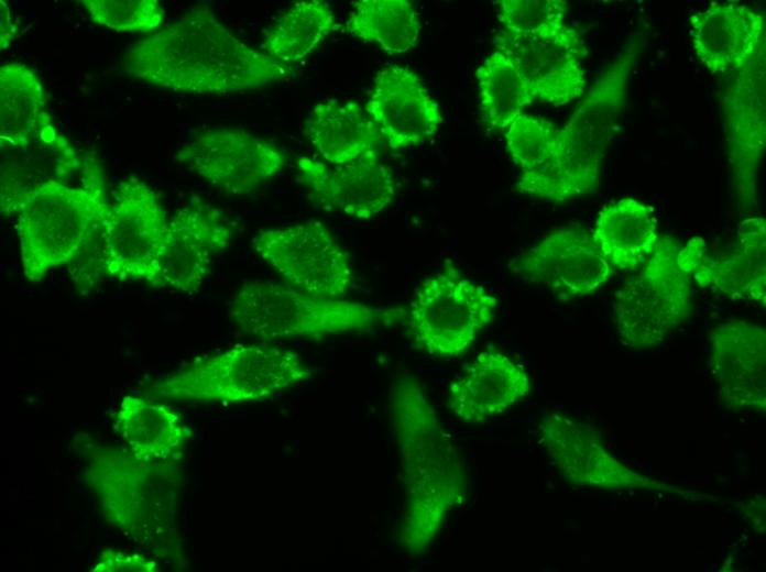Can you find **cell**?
Here are the masks:
<instances>
[{
  "label": "cell",
  "instance_id": "6da1fadb",
  "mask_svg": "<svg viewBox=\"0 0 766 572\" xmlns=\"http://www.w3.org/2000/svg\"><path fill=\"white\" fill-rule=\"evenodd\" d=\"M122 66L156 88L203 96L261 89L293 74L289 65L242 42L205 4L131 44Z\"/></svg>",
  "mask_w": 766,
  "mask_h": 572
},
{
  "label": "cell",
  "instance_id": "7a4b0ae2",
  "mask_svg": "<svg viewBox=\"0 0 766 572\" xmlns=\"http://www.w3.org/2000/svg\"><path fill=\"white\" fill-rule=\"evenodd\" d=\"M389 408L405 491L398 541L417 556L436 539L448 515L466 502L468 471L419 382L398 378Z\"/></svg>",
  "mask_w": 766,
  "mask_h": 572
},
{
  "label": "cell",
  "instance_id": "3957f363",
  "mask_svg": "<svg viewBox=\"0 0 766 572\" xmlns=\"http://www.w3.org/2000/svg\"><path fill=\"white\" fill-rule=\"evenodd\" d=\"M80 172L78 186L50 185L17 213L22 270L31 282L68 265L103 223L110 204L102 172L94 157L83 162Z\"/></svg>",
  "mask_w": 766,
  "mask_h": 572
},
{
  "label": "cell",
  "instance_id": "277c9868",
  "mask_svg": "<svg viewBox=\"0 0 766 572\" xmlns=\"http://www.w3.org/2000/svg\"><path fill=\"white\" fill-rule=\"evenodd\" d=\"M230 317L245 333L263 340L321 338L389 326L406 312L342 298H319L286 284H244L230 304Z\"/></svg>",
  "mask_w": 766,
  "mask_h": 572
},
{
  "label": "cell",
  "instance_id": "5b68a950",
  "mask_svg": "<svg viewBox=\"0 0 766 572\" xmlns=\"http://www.w3.org/2000/svg\"><path fill=\"white\" fill-rule=\"evenodd\" d=\"M644 37H631L600 74L568 122L559 128L561 161L551 202L588 196L599 186Z\"/></svg>",
  "mask_w": 766,
  "mask_h": 572
},
{
  "label": "cell",
  "instance_id": "8992f818",
  "mask_svg": "<svg viewBox=\"0 0 766 572\" xmlns=\"http://www.w3.org/2000/svg\"><path fill=\"white\" fill-rule=\"evenodd\" d=\"M314 376L292 350L241 344L201 359L152 385L156 397L186 402H256Z\"/></svg>",
  "mask_w": 766,
  "mask_h": 572
},
{
  "label": "cell",
  "instance_id": "52a82bcc",
  "mask_svg": "<svg viewBox=\"0 0 766 572\" xmlns=\"http://www.w3.org/2000/svg\"><path fill=\"white\" fill-rule=\"evenodd\" d=\"M680 244L659 237L639 271L615 294L613 323L620 341L632 350L663 343L692 314V279L677 262Z\"/></svg>",
  "mask_w": 766,
  "mask_h": 572
},
{
  "label": "cell",
  "instance_id": "ba28073f",
  "mask_svg": "<svg viewBox=\"0 0 766 572\" xmlns=\"http://www.w3.org/2000/svg\"><path fill=\"white\" fill-rule=\"evenodd\" d=\"M497 299L481 284L447 265L417 287L405 314L412 343L435 356H457L495 317Z\"/></svg>",
  "mask_w": 766,
  "mask_h": 572
},
{
  "label": "cell",
  "instance_id": "9c48e42d",
  "mask_svg": "<svg viewBox=\"0 0 766 572\" xmlns=\"http://www.w3.org/2000/svg\"><path fill=\"white\" fill-rule=\"evenodd\" d=\"M168 220L153 189L131 176L120 182L103 220L106 277L162 286Z\"/></svg>",
  "mask_w": 766,
  "mask_h": 572
},
{
  "label": "cell",
  "instance_id": "30bf717a",
  "mask_svg": "<svg viewBox=\"0 0 766 572\" xmlns=\"http://www.w3.org/2000/svg\"><path fill=\"white\" fill-rule=\"evenodd\" d=\"M541 443L562 476L572 485L603 491L649 492L689 501H718L634 471L608 451L597 427L551 413L538 424Z\"/></svg>",
  "mask_w": 766,
  "mask_h": 572
},
{
  "label": "cell",
  "instance_id": "8fae6325",
  "mask_svg": "<svg viewBox=\"0 0 766 572\" xmlns=\"http://www.w3.org/2000/svg\"><path fill=\"white\" fill-rule=\"evenodd\" d=\"M253 246L284 284L319 298H342L352 284L349 253L316 220L260 230Z\"/></svg>",
  "mask_w": 766,
  "mask_h": 572
},
{
  "label": "cell",
  "instance_id": "7c38bea8",
  "mask_svg": "<svg viewBox=\"0 0 766 572\" xmlns=\"http://www.w3.org/2000/svg\"><path fill=\"white\" fill-rule=\"evenodd\" d=\"M731 76L721 112L726 156L741 215L757 207V174L766 144L765 42Z\"/></svg>",
  "mask_w": 766,
  "mask_h": 572
},
{
  "label": "cell",
  "instance_id": "4fadbf2b",
  "mask_svg": "<svg viewBox=\"0 0 766 572\" xmlns=\"http://www.w3.org/2000/svg\"><path fill=\"white\" fill-rule=\"evenodd\" d=\"M176 161L214 187L247 196L274 178L285 164L272 142L239 129H211L182 145Z\"/></svg>",
  "mask_w": 766,
  "mask_h": 572
},
{
  "label": "cell",
  "instance_id": "5bb4252c",
  "mask_svg": "<svg viewBox=\"0 0 766 572\" xmlns=\"http://www.w3.org/2000/svg\"><path fill=\"white\" fill-rule=\"evenodd\" d=\"M493 45L514 63L535 100L559 107L584 94L587 52L579 32L568 24L532 35L502 30Z\"/></svg>",
  "mask_w": 766,
  "mask_h": 572
},
{
  "label": "cell",
  "instance_id": "9a60e30c",
  "mask_svg": "<svg viewBox=\"0 0 766 572\" xmlns=\"http://www.w3.org/2000/svg\"><path fill=\"white\" fill-rule=\"evenodd\" d=\"M510 268L543 286L561 301L583 297L601 287L611 265L587 231L557 229L510 262Z\"/></svg>",
  "mask_w": 766,
  "mask_h": 572
},
{
  "label": "cell",
  "instance_id": "2e32d148",
  "mask_svg": "<svg viewBox=\"0 0 766 572\" xmlns=\"http://www.w3.org/2000/svg\"><path fill=\"white\" fill-rule=\"evenodd\" d=\"M678 265L702 288L731 299L766 304V221L743 219L731 249L720 256L708 252L707 242L694 237L677 255Z\"/></svg>",
  "mask_w": 766,
  "mask_h": 572
},
{
  "label": "cell",
  "instance_id": "e0dca14e",
  "mask_svg": "<svg viewBox=\"0 0 766 572\" xmlns=\"http://www.w3.org/2000/svg\"><path fill=\"white\" fill-rule=\"evenodd\" d=\"M83 161L48 113L35 130L19 142H0V212L18 213L41 189L68 184Z\"/></svg>",
  "mask_w": 766,
  "mask_h": 572
},
{
  "label": "cell",
  "instance_id": "ac0fdd59",
  "mask_svg": "<svg viewBox=\"0 0 766 572\" xmlns=\"http://www.w3.org/2000/svg\"><path fill=\"white\" fill-rule=\"evenodd\" d=\"M297 178L324 210L355 219H370L386 209L395 198L391 169L377 150L357 160L329 165L308 156L296 161Z\"/></svg>",
  "mask_w": 766,
  "mask_h": 572
},
{
  "label": "cell",
  "instance_id": "d6986e66",
  "mask_svg": "<svg viewBox=\"0 0 766 572\" xmlns=\"http://www.w3.org/2000/svg\"><path fill=\"white\" fill-rule=\"evenodd\" d=\"M232 240L225 215L200 197L177 210L168 220L161 257L162 286L193 294L204 284L214 258Z\"/></svg>",
  "mask_w": 766,
  "mask_h": 572
},
{
  "label": "cell",
  "instance_id": "ffe728a7",
  "mask_svg": "<svg viewBox=\"0 0 766 572\" xmlns=\"http://www.w3.org/2000/svg\"><path fill=\"white\" fill-rule=\"evenodd\" d=\"M711 370L722 405L734 411L766 409V331L732 319L710 333Z\"/></svg>",
  "mask_w": 766,
  "mask_h": 572
},
{
  "label": "cell",
  "instance_id": "44dd1931",
  "mask_svg": "<svg viewBox=\"0 0 766 572\" xmlns=\"http://www.w3.org/2000/svg\"><path fill=\"white\" fill-rule=\"evenodd\" d=\"M365 111L381 139L394 151L431 138L442 122L437 102L418 75L403 66L377 73Z\"/></svg>",
  "mask_w": 766,
  "mask_h": 572
},
{
  "label": "cell",
  "instance_id": "7402d4cb",
  "mask_svg": "<svg viewBox=\"0 0 766 572\" xmlns=\"http://www.w3.org/2000/svg\"><path fill=\"white\" fill-rule=\"evenodd\" d=\"M530 388L521 364L489 348L451 384L447 407L463 424H483L523 400Z\"/></svg>",
  "mask_w": 766,
  "mask_h": 572
},
{
  "label": "cell",
  "instance_id": "603a6c76",
  "mask_svg": "<svg viewBox=\"0 0 766 572\" xmlns=\"http://www.w3.org/2000/svg\"><path fill=\"white\" fill-rule=\"evenodd\" d=\"M692 48L711 74L743 67L765 42V19L738 2L712 3L689 18Z\"/></svg>",
  "mask_w": 766,
  "mask_h": 572
},
{
  "label": "cell",
  "instance_id": "cb8c5ba5",
  "mask_svg": "<svg viewBox=\"0 0 766 572\" xmlns=\"http://www.w3.org/2000/svg\"><path fill=\"white\" fill-rule=\"evenodd\" d=\"M591 237L611 266L631 272L650 256L660 234L653 207L625 197L600 210Z\"/></svg>",
  "mask_w": 766,
  "mask_h": 572
},
{
  "label": "cell",
  "instance_id": "d4e9b609",
  "mask_svg": "<svg viewBox=\"0 0 766 572\" xmlns=\"http://www.w3.org/2000/svg\"><path fill=\"white\" fill-rule=\"evenodd\" d=\"M506 148L519 168L516 190L550 201L561 161L559 128L522 112L504 130Z\"/></svg>",
  "mask_w": 766,
  "mask_h": 572
},
{
  "label": "cell",
  "instance_id": "484cf974",
  "mask_svg": "<svg viewBox=\"0 0 766 572\" xmlns=\"http://www.w3.org/2000/svg\"><path fill=\"white\" fill-rule=\"evenodd\" d=\"M304 134L329 164L350 163L377 150L382 139L365 109L355 101L329 99L310 110Z\"/></svg>",
  "mask_w": 766,
  "mask_h": 572
},
{
  "label": "cell",
  "instance_id": "4316f807",
  "mask_svg": "<svg viewBox=\"0 0 766 572\" xmlns=\"http://www.w3.org/2000/svg\"><path fill=\"white\" fill-rule=\"evenodd\" d=\"M113 426L133 454L143 461L173 458L187 438L186 428L175 411L134 395L121 400Z\"/></svg>",
  "mask_w": 766,
  "mask_h": 572
},
{
  "label": "cell",
  "instance_id": "83f0119b",
  "mask_svg": "<svg viewBox=\"0 0 766 572\" xmlns=\"http://www.w3.org/2000/svg\"><path fill=\"white\" fill-rule=\"evenodd\" d=\"M344 30L389 54H403L416 46L422 24L411 1L361 0L352 3Z\"/></svg>",
  "mask_w": 766,
  "mask_h": 572
},
{
  "label": "cell",
  "instance_id": "f1b7e54d",
  "mask_svg": "<svg viewBox=\"0 0 766 572\" xmlns=\"http://www.w3.org/2000/svg\"><path fill=\"white\" fill-rule=\"evenodd\" d=\"M333 25V10L327 2L298 1L265 32L262 52L291 66L315 51L332 31Z\"/></svg>",
  "mask_w": 766,
  "mask_h": 572
},
{
  "label": "cell",
  "instance_id": "f546056e",
  "mask_svg": "<svg viewBox=\"0 0 766 572\" xmlns=\"http://www.w3.org/2000/svg\"><path fill=\"white\" fill-rule=\"evenodd\" d=\"M45 111V95L36 73L21 63L0 67V142L14 143L31 134Z\"/></svg>",
  "mask_w": 766,
  "mask_h": 572
},
{
  "label": "cell",
  "instance_id": "4dcf8cb0",
  "mask_svg": "<svg viewBox=\"0 0 766 572\" xmlns=\"http://www.w3.org/2000/svg\"><path fill=\"white\" fill-rule=\"evenodd\" d=\"M477 80L482 117L491 129L504 131L535 101L514 63L499 50L480 64Z\"/></svg>",
  "mask_w": 766,
  "mask_h": 572
},
{
  "label": "cell",
  "instance_id": "1f68e13d",
  "mask_svg": "<svg viewBox=\"0 0 766 572\" xmlns=\"http://www.w3.org/2000/svg\"><path fill=\"white\" fill-rule=\"evenodd\" d=\"M497 19L513 34H540L566 25L563 0H499Z\"/></svg>",
  "mask_w": 766,
  "mask_h": 572
},
{
  "label": "cell",
  "instance_id": "d6a6232c",
  "mask_svg": "<svg viewBox=\"0 0 766 572\" xmlns=\"http://www.w3.org/2000/svg\"><path fill=\"white\" fill-rule=\"evenodd\" d=\"M89 19L114 31L149 32L160 26L164 9L156 0H83Z\"/></svg>",
  "mask_w": 766,
  "mask_h": 572
},
{
  "label": "cell",
  "instance_id": "836d02e7",
  "mask_svg": "<svg viewBox=\"0 0 766 572\" xmlns=\"http://www.w3.org/2000/svg\"><path fill=\"white\" fill-rule=\"evenodd\" d=\"M102 226L89 238L67 265L70 279L76 289L84 294L90 293L106 277Z\"/></svg>",
  "mask_w": 766,
  "mask_h": 572
},
{
  "label": "cell",
  "instance_id": "e575fe53",
  "mask_svg": "<svg viewBox=\"0 0 766 572\" xmlns=\"http://www.w3.org/2000/svg\"><path fill=\"white\" fill-rule=\"evenodd\" d=\"M158 571L155 562L140 554L127 553L114 549L101 552L92 572H154Z\"/></svg>",
  "mask_w": 766,
  "mask_h": 572
},
{
  "label": "cell",
  "instance_id": "d590c367",
  "mask_svg": "<svg viewBox=\"0 0 766 572\" xmlns=\"http://www.w3.org/2000/svg\"><path fill=\"white\" fill-rule=\"evenodd\" d=\"M741 512L748 525L758 534L765 531V498L762 496L751 498L741 506Z\"/></svg>",
  "mask_w": 766,
  "mask_h": 572
},
{
  "label": "cell",
  "instance_id": "8d00e7d4",
  "mask_svg": "<svg viewBox=\"0 0 766 572\" xmlns=\"http://www.w3.org/2000/svg\"><path fill=\"white\" fill-rule=\"evenodd\" d=\"M15 29L10 10L3 0H0V48L6 50L14 40Z\"/></svg>",
  "mask_w": 766,
  "mask_h": 572
}]
</instances>
